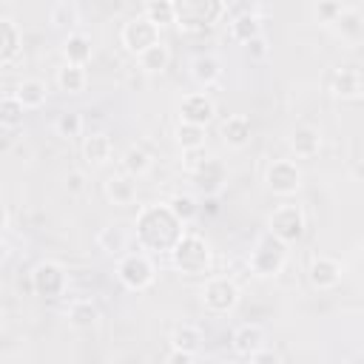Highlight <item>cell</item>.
<instances>
[{
	"instance_id": "cell-1",
	"label": "cell",
	"mask_w": 364,
	"mask_h": 364,
	"mask_svg": "<svg viewBox=\"0 0 364 364\" xmlns=\"http://www.w3.org/2000/svg\"><path fill=\"white\" fill-rule=\"evenodd\" d=\"M185 236V222L171 210L168 202L142 205L136 213V239L145 250L171 253L176 242Z\"/></svg>"
},
{
	"instance_id": "cell-2",
	"label": "cell",
	"mask_w": 364,
	"mask_h": 364,
	"mask_svg": "<svg viewBox=\"0 0 364 364\" xmlns=\"http://www.w3.org/2000/svg\"><path fill=\"white\" fill-rule=\"evenodd\" d=\"M210 262H213V253L208 239L191 230H185V236L171 250V264L185 276H205L210 270Z\"/></svg>"
},
{
	"instance_id": "cell-3",
	"label": "cell",
	"mask_w": 364,
	"mask_h": 364,
	"mask_svg": "<svg viewBox=\"0 0 364 364\" xmlns=\"http://www.w3.org/2000/svg\"><path fill=\"white\" fill-rule=\"evenodd\" d=\"M287 264V242H282L276 233H262L247 256V267L259 279H273L284 270Z\"/></svg>"
},
{
	"instance_id": "cell-4",
	"label": "cell",
	"mask_w": 364,
	"mask_h": 364,
	"mask_svg": "<svg viewBox=\"0 0 364 364\" xmlns=\"http://www.w3.org/2000/svg\"><path fill=\"white\" fill-rule=\"evenodd\" d=\"M173 11H176V26L185 31H205L210 26H216L225 11L228 3L225 0H173Z\"/></svg>"
},
{
	"instance_id": "cell-5",
	"label": "cell",
	"mask_w": 364,
	"mask_h": 364,
	"mask_svg": "<svg viewBox=\"0 0 364 364\" xmlns=\"http://www.w3.org/2000/svg\"><path fill=\"white\" fill-rule=\"evenodd\" d=\"M117 276L119 282L128 287V290H148L156 279V267L151 262L148 253H122L119 256V264H117Z\"/></svg>"
},
{
	"instance_id": "cell-6",
	"label": "cell",
	"mask_w": 364,
	"mask_h": 364,
	"mask_svg": "<svg viewBox=\"0 0 364 364\" xmlns=\"http://www.w3.org/2000/svg\"><path fill=\"white\" fill-rule=\"evenodd\" d=\"M202 304L210 313H230L239 304V284L230 276H210L202 284Z\"/></svg>"
},
{
	"instance_id": "cell-7",
	"label": "cell",
	"mask_w": 364,
	"mask_h": 364,
	"mask_svg": "<svg viewBox=\"0 0 364 364\" xmlns=\"http://www.w3.org/2000/svg\"><path fill=\"white\" fill-rule=\"evenodd\" d=\"M119 43H122V48H125L128 54L139 57V54L148 51L154 43H159V26L151 23L145 14L131 17V20L122 26V31H119Z\"/></svg>"
},
{
	"instance_id": "cell-8",
	"label": "cell",
	"mask_w": 364,
	"mask_h": 364,
	"mask_svg": "<svg viewBox=\"0 0 364 364\" xmlns=\"http://www.w3.org/2000/svg\"><path fill=\"white\" fill-rule=\"evenodd\" d=\"M267 230L276 233L287 245L299 242L304 236V213H301V208L299 205H279L267 219Z\"/></svg>"
},
{
	"instance_id": "cell-9",
	"label": "cell",
	"mask_w": 364,
	"mask_h": 364,
	"mask_svg": "<svg viewBox=\"0 0 364 364\" xmlns=\"http://www.w3.org/2000/svg\"><path fill=\"white\" fill-rule=\"evenodd\" d=\"M264 182L276 196H293L301 188V168L293 159H273L267 165Z\"/></svg>"
},
{
	"instance_id": "cell-10",
	"label": "cell",
	"mask_w": 364,
	"mask_h": 364,
	"mask_svg": "<svg viewBox=\"0 0 364 364\" xmlns=\"http://www.w3.org/2000/svg\"><path fill=\"white\" fill-rule=\"evenodd\" d=\"M68 287V276L60 264L54 262H40L34 270H31V290L43 299H60Z\"/></svg>"
},
{
	"instance_id": "cell-11",
	"label": "cell",
	"mask_w": 364,
	"mask_h": 364,
	"mask_svg": "<svg viewBox=\"0 0 364 364\" xmlns=\"http://www.w3.org/2000/svg\"><path fill=\"white\" fill-rule=\"evenodd\" d=\"M191 176H193V185H196L199 193H205V196H216V193L225 188V182H228V168H225L222 159H216V156H205V159L191 171Z\"/></svg>"
},
{
	"instance_id": "cell-12",
	"label": "cell",
	"mask_w": 364,
	"mask_h": 364,
	"mask_svg": "<svg viewBox=\"0 0 364 364\" xmlns=\"http://www.w3.org/2000/svg\"><path fill=\"white\" fill-rule=\"evenodd\" d=\"M216 114V105L213 100L205 94V91H193V94H185L182 102H179V119L185 122H196V125H205L213 119Z\"/></svg>"
},
{
	"instance_id": "cell-13",
	"label": "cell",
	"mask_w": 364,
	"mask_h": 364,
	"mask_svg": "<svg viewBox=\"0 0 364 364\" xmlns=\"http://www.w3.org/2000/svg\"><path fill=\"white\" fill-rule=\"evenodd\" d=\"M307 279L313 287L318 290H330L338 284L341 279V262L333 259V256H313L310 267H307Z\"/></svg>"
},
{
	"instance_id": "cell-14",
	"label": "cell",
	"mask_w": 364,
	"mask_h": 364,
	"mask_svg": "<svg viewBox=\"0 0 364 364\" xmlns=\"http://www.w3.org/2000/svg\"><path fill=\"white\" fill-rule=\"evenodd\" d=\"M364 91V77L358 68H336L330 74V94L338 100H355Z\"/></svg>"
},
{
	"instance_id": "cell-15",
	"label": "cell",
	"mask_w": 364,
	"mask_h": 364,
	"mask_svg": "<svg viewBox=\"0 0 364 364\" xmlns=\"http://www.w3.org/2000/svg\"><path fill=\"white\" fill-rule=\"evenodd\" d=\"M290 148L301 159L316 156L321 151V131L316 125H296L293 134H290Z\"/></svg>"
},
{
	"instance_id": "cell-16",
	"label": "cell",
	"mask_w": 364,
	"mask_h": 364,
	"mask_svg": "<svg viewBox=\"0 0 364 364\" xmlns=\"http://www.w3.org/2000/svg\"><path fill=\"white\" fill-rule=\"evenodd\" d=\"M336 31V37H341L344 43H361L364 40V14L358 9H347L336 17V23L330 26Z\"/></svg>"
},
{
	"instance_id": "cell-17",
	"label": "cell",
	"mask_w": 364,
	"mask_h": 364,
	"mask_svg": "<svg viewBox=\"0 0 364 364\" xmlns=\"http://www.w3.org/2000/svg\"><path fill=\"white\" fill-rule=\"evenodd\" d=\"M111 154H114V142H111L108 134L91 131V134L85 136V142H82V156H85V162H88L91 168L105 165V162L111 159Z\"/></svg>"
},
{
	"instance_id": "cell-18",
	"label": "cell",
	"mask_w": 364,
	"mask_h": 364,
	"mask_svg": "<svg viewBox=\"0 0 364 364\" xmlns=\"http://www.w3.org/2000/svg\"><path fill=\"white\" fill-rule=\"evenodd\" d=\"M233 350H236V355H242V358H250L259 347H264V330L259 327V324H242V327H236L233 330Z\"/></svg>"
},
{
	"instance_id": "cell-19",
	"label": "cell",
	"mask_w": 364,
	"mask_h": 364,
	"mask_svg": "<svg viewBox=\"0 0 364 364\" xmlns=\"http://www.w3.org/2000/svg\"><path fill=\"white\" fill-rule=\"evenodd\" d=\"M250 134H253V125L245 114H233L222 122V139L228 148H245L250 142Z\"/></svg>"
},
{
	"instance_id": "cell-20",
	"label": "cell",
	"mask_w": 364,
	"mask_h": 364,
	"mask_svg": "<svg viewBox=\"0 0 364 364\" xmlns=\"http://www.w3.org/2000/svg\"><path fill=\"white\" fill-rule=\"evenodd\" d=\"M105 196L114 202V205H131L136 199V179L128 176V173H117V176H108L105 179Z\"/></svg>"
},
{
	"instance_id": "cell-21",
	"label": "cell",
	"mask_w": 364,
	"mask_h": 364,
	"mask_svg": "<svg viewBox=\"0 0 364 364\" xmlns=\"http://www.w3.org/2000/svg\"><path fill=\"white\" fill-rule=\"evenodd\" d=\"M0 28H3V48H0V65H3V68H9V65H11L14 60H17L20 48H23V34H20V28H17V23H14L11 17H3Z\"/></svg>"
},
{
	"instance_id": "cell-22",
	"label": "cell",
	"mask_w": 364,
	"mask_h": 364,
	"mask_svg": "<svg viewBox=\"0 0 364 364\" xmlns=\"http://www.w3.org/2000/svg\"><path fill=\"white\" fill-rule=\"evenodd\" d=\"M68 324L71 327H80V330H85V327H94L97 321H100V307L91 301V299H74L71 304H68Z\"/></svg>"
},
{
	"instance_id": "cell-23",
	"label": "cell",
	"mask_w": 364,
	"mask_h": 364,
	"mask_svg": "<svg viewBox=\"0 0 364 364\" xmlns=\"http://www.w3.org/2000/svg\"><path fill=\"white\" fill-rule=\"evenodd\" d=\"M63 57H65V63L85 65L91 60V40L82 31H71L65 37V43H63Z\"/></svg>"
},
{
	"instance_id": "cell-24",
	"label": "cell",
	"mask_w": 364,
	"mask_h": 364,
	"mask_svg": "<svg viewBox=\"0 0 364 364\" xmlns=\"http://www.w3.org/2000/svg\"><path fill=\"white\" fill-rule=\"evenodd\" d=\"M97 245H100V250H105L108 256H122V253L128 250V233H125V228H119V225H108V228H102V230L97 233Z\"/></svg>"
},
{
	"instance_id": "cell-25",
	"label": "cell",
	"mask_w": 364,
	"mask_h": 364,
	"mask_svg": "<svg viewBox=\"0 0 364 364\" xmlns=\"http://www.w3.org/2000/svg\"><path fill=\"white\" fill-rule=\"evenodd\" d=\"M262 34V20L253 14V11H245V14H239V17H233L230 20V37L236 40V43H250L253 37H259Z\"/></svg>"
},
{
	"instance_id": "cell-26",
	"label": "cell",
	"mask_w": 364,
	"mask_h": 364,
	"mask_svg": "<svg viewBox=\"0 0 364 364\" xmlns=\"http://www.w3.org/2000/svg\"><path fill=\"white\" fill-rule=\"evenodd\" d=\"M136 60H139V68H142L145 74H162V71L168 68V63H171V51H168V46L159 40V43H154L148 51H142Z\"/></svg>"
},
{
	"instance_id": "cell-27",
	"label": "cell",
	"mask_w": 364,
	"mask_h": 364,
	"mask_svg": "<svg viewBox=\"0 0 364 364\" xmlns=\"http://www.w3.org/2000/svg\"><path fill=\"white\" fill-rule=\"evenodd\" d=\"M57 85H60L65 94H80V91H85V85H88V74H85V65H74V63H65V65L57 71Z\"/></svg>"
},
{
	"instance_id": "cell-28",
	"label": "cell",
	"mask_w": 364,
	"mask_h": 364,
	"mask_svg": "<svg viewBox=\"0 0 364 364\" xmlns=\"http://www.w3.org/2000/svg\"><path fill=\"white\" fill-rule=\"evenodd\" d=\"M14 94H17V100L26 105V111H34V108H40V105L46 102L48 88H46L43 80H23V82L14 88Z\"/></svg>"
},
{
	"instance_id": "cell-29",
	"label": "cell",
	"mask_w": 364,
	"mask_h": 364,
	"mask_svg": "<svg viewBox=\"0 0 364 364\" xmlns=\"http://www.w3.org/2000/svg\"><path fill=\"white\" fill-rule=\"evenodd\" d=\"M202 341H205V336H202V330L196 324H179L173 330V336H171V347L185 350V353H193V355L202 350Z\"/></svg>"
},
{
	"instance_id": "cell-30",
	"label": "cell",
	"mask_w": 364,
	"mask_h": 364,
	"mask_svg": "<svg viewBox=\"0 0 364 364\" xmlns=\"http://www.w3.org/2000/svg\"><path fill=\"white\" fill-rule=\"evenodd\" d=\"M191 74H193V80L199 82V85H213L219 77H222V68H219V60L213 57V54H199L196 60H193V68H191Z\"/></svg>"
},
{
	"instance_id": "cell-31",
	"label": "cell",
	"mask_w": 364,
	"mask_h": 364,
	"mask_svg": "<svg viewBox=\"0 0 364 364\" xmlns=\"http://www.w3.org/2000/svg\"><path fill=\"white\" fill-rule=\"evenodd\" d=\"M173 136H176V145H179L182 151L205 148V125H196V122H185V119H179V125H176Z\"/></svg>"
},
{
	"instance_id": "cell-32",
	"label": "cell",
	"mask_w": 364,
	"mask_h": 364,
	"mask_svg": "<svg viewBox=\"0 0 364 364\" xmlns=\"http://www.w3.org/2000/svg\"><path fill=\"white\" fill-rule=\"evenodd\" d=\"M122 171L128 176H134V179H142L151 171V154L142 151V148H136V145H131L125 151V156H122Z\"/></svg>"
},
{
	"instance_id": "cell-33",
	"label": "cell",
	"mask_w": 364,
	"mask_h": 364,
	"mask_svg": "<svg viewBox=\"0 0 364 364\" xmlns=\"http://www.w3.org/2000/svg\"><path fill=\"white\" fill-rule=\"evenodd\" d=\"M48 23H51L54 28H68V34H71V31L77 28V23H80V11H77V6H74L71 0H63V3H57V6L51 9Z\"/></svg>"
},
{
	"instance_id": "cell-34",
	"label": "cell",
	"mask_w": 364,
	"mask_h": 364,
	"mask_svg": "<svg viewBox=\"0 0 364 364\" xmlns=\"http://www.w3.org/2000/svg\"><path fill=\"white\" fill-rule=\"evenodd\" d=\"M142 14H145L151 23H156L159 28H165V26H173V23H176L173 0H148Z\"/></svg>"
},
{
	"instance_id": "cell-35",
	"label": "cell",
	"mask_w": 364,
	"mask_h": 364,
	"mask_svg": "<svg viewBox=\"0 0 364 364\" xmlns=\"http://www.w3.org/2000/svg\"><path fill=\"white\" fill-rule=\"evenodd\" d=\"M23 111H26V105L17 100L14 91L3 94V100H0V122H3L6 128L20 125V122H23Z\"/></svg>"
},
{
	"instance_id": "cell-36",
	"label": "cell",
	"mask_w": 364,
	"mask_h": 364,
	"mask_svg": "<svg viewBox=\"0 0 364 364\" xmlns=\"http://www.w3.org/2000/svg\"><path fill=\"white\" fill-rule=\"evenodd\" d=\"M168 205H171V210L188 225V222H193L196 219V213H199V205H196V199L191 196V193H176V196H171L168 199Z\"/></svg>"
},
{
	"instance_id": "cell-37",
	"label": "cell",
	"mask_w": 364,
	"mask_h": 364,
	"mask_svg": "<svg viewBox=\"0 0 364 364\" xmlns=\"http://www.w3.org/2000/svg\"><path fill=\"white\" fill-rule=\"evenodd\" d=\"M341 11H344L341 0H316V6H313V14H316V20L321 26H333Z\"/></svg>"
},
{
	"instance_id": "cell-38",
	"label": "cell",
	"mask_w": 364,
	"mask_h": 364,
	"mask_svg": "<svg viewBox=\"0 0 364 364\" xmlns=\"http://www.w3.org/2000/svg\"><path fill=\"white\" fill-rule=\"evenodd\" d=\"M54 128H57V134H60V136L71 139V136H77V134L82 131V117H80L77 111H65V114H60V117H57Z\"/></svg>"
},
{
	"instance_id": "cell-39",
	"label": "cell",
	"mask_w": 364,
	"mask_h": 364,
	"mask_svg": "<svg viewBox=\"0 0 364 364\" xmlns=\"http://www.w3.org/2000/svg\"><path fill=\"white\" fill-rule=\"evenodd\" d=\"M245 48H247V54L253 57V60H262L264 54H267V43H264V37L259 34V37H253L250 43H245Z\"/></svg>"
},
{
	"instance_id": "cell-40",
	"label": "cell",
	"mask_w": 364,
	"mask_h": 364,
	"mask_svg": "<svg viewBox=\"0 0 364 364\" xmlns=\"http://www.w3.org/2000/svg\"><path fill=\"white\" fill-rule=\"evenodd\" d=\"M247 361H253V364H279V353H273V350H264V347H259Z\"/></svg>"
},
{
	"instance_id": "cell-41",
	"label": "cell",
	"mask_w": 364,
	"mask_h": 364,
	"mask_svg": "<svg viewBox=\"0 0 364 364\" xmlns=\"http://www.w3.org/2000/svg\"><path fill=\"white\" fill-rule=\"evenodd\" d=\"M196 355L193 353H185V350H176V347H171V353H168V364H191Z\"/></svg>"
},
{
	"instance_id": "cell-42",
	"label": "cell",
	"mask_w": 364,
	"mask_h": 364,
	"mask_svg": "<svg viewBox=\"0 0 364 364\" xmlns=\"http://www.w3.org/2000/svg\"><path fill=\"white\" fill-rule=\"evenodd\" d=\"M65 182H68V191H82L85 176H82L80 171H74V173H68V176H65Z\"/></svg>"
},
{
	"instance_id": "cell-43",
	"label": "cell",
	"mask_w": 364,
	"mask_h": 364,
	"mask_svg": "<svg viewBox=\"0 0 364 364\" xmlns=\"http://www.w3.org/2000/svg\"><path fill=\"white\" fill-rule=\"evenodd\" d=\"M353 176H355V179H361V182H364V159H358V162H355V165H353Z\"/></svg>"
}]
</instances>
